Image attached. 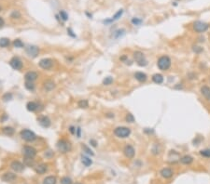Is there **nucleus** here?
Instances as JSON below:
<instances>
[{"label": "nucleus", "mask_w": 210, "mask_h": 184, "mask_svg": "<svg viewBox=\"0 0 210 184\" xmlns=\"http://www.w3.org/2000/svg\"><path fill=\"white\" fill-rule=\"evenodd\" d=\"M157 65H158L159 69L162 71H166L171 66V59L168 56H162L157 61Z\"/></svg>", "instance_id": "1"}, {"label": "nucleus", "mask_w": 210, "mask_h": 184, "mask_svg": "<svg viewBox=\"0 0 210 184\" xmlns=\"http://www.w3.org/2000/svg\"><path fill=\"white\" fill-rule=\"evenodd\" d=\"M57 149L60 153H66L68 151H71L72 149V144L66 139H61L57 142Z\"/></svg>", "instance_id": "2"}, {"label": "nucleus", "mask_w": 210, "mask_h": 184, "mask_svg": "<svg viewBox=\"0 0 210 184\" xmlns=\"http://www.w3.org/2000/svg\"><path fill=\"white\" fill-rule=\"evenodd\" d=\"M20 135H21L22 139L27 142H33L34 140L37 139V135L29 129H23L20 133Z\"/></svg>", "instance_id": "3"}, {"label": "nucleus", "mask_w": 210, "mask_h": 184, "mask_svg": "<svg viewBox=\"0 0 210 184\" xmlns=\"http://www.w3.org/2000/svg\"><path fill=\"white\" fill-rule=\"evenodd\" d=\"M114 134H115L118 138L125 139V138H128L130 136V134H131V129L126 127H118L114 129Z\"/></svg>", "instance_id": "4"}, {"label": "nucleus", "mask_w": 210, "mask_h": 184, "mask_svg": "<svg viewBox=\"0 0 210 184\" xmlns=\"http://www.w3.org/2000/svg\"><path fill=\"white\" fill-rule=\"evenodd\" d=\"M134 58L136 62L139 66H146L147 64H148V61H147L146 58H145L144 54H143L142 52H140V51H136V52H134Z\"/></svg>", "instance_id": "5"}, {"label": "nucleus", "mask_w": 210, "mask_h": 184, "mask_svg": "<svg viewBox=\"0 0 210 184\" xmlns=\"http://www.w3.org/2000/svg\"><path fill=\"white\" fill-rule=\"evenodd\" d=\"M193 28L195 30V32L197 33H204L206 31L208 30L209 28V25L207 23H204V21H201V20H197L193 23Z\"/></svg>", "instance_id": "6"}, {"label": "nucleus", "mask_w": 210, "mask_h": 184, "mask_svg": "<svg viewBox=\"0 0 210 184\" xmlns=\"http://www.w3.org/2000/svg\"><path fill=\"white\" fill-rule=\"evenodd\" d=\"M23 153L25 157L34 158L37 155V150L32 146H24L23 148Z\"/></svg>", "instance_id": "7"}, {"label": "nucleus", "mask_w": 210, "mask_h": 184, "mask_svg": "<svg viewBox=\"0 0 210 184\" xmlns=\"http://www.w3.org/2000/svg\"><path fill=\"white\" fill-rule=\"evenodd\" d=\"M38 65L42 69L49 70L53 66V61L52 59H49V58H45V59H42L39 61Z\"/></svg>", "instance_id": "8"}, {"label": "nucleus", "mask_w": 210, "mask_h": 184, "mask_svg": "<svg viewBox=\"0 0 210 184\" xmlns=\"http://www.w3.org/2000/svg\"><path fill=\"white\" fill-rule=\"evenodd\" d=\"M25 52H26L29 57L36 58L39 53V48L37 46H33V45L27 46V47H25Z\"/></svg>", "instance_id": "9"}, {"label": "nucleus", "mask_w": 210, "mask_h": 184, "mask_svg": "<svg viewBox=\"0 0 210 184\" xmlns=\"http://www.w3.org/2000/svg\"><path fill=\"white\" fill-rule=\"evenodd\" d=\"M9 64L14 70H21L23 68V62L18 57H13L9 61Z\"/></svg>", "instance_id": "10"}, {"label": "nucleus", "mask_w": 210, "mask_h": 184, "mask_svg": "<svg viewBox=\"0 0 210 184\" xmlns=\"http://www.w3.org/2000/svg\"><path fill=\"white\" fill-rule=\"evenodd\" d=\"M123 153L127 158L133 159L134 157V154H136V151H134V148L132 145H126L123 149Z\"/></svg>", "instance_id": "11"}, {"label": "nucleus", "mask_w": 210, "mask_h": 184, "mask_svg": "<svg viewBox=\"0 0 210 184\" xmlns=\"http://www.w3.org/2000/svg\"><path fill=\"white\" fill-rule=\"evenodd\" d=\"M24 164H22L21 162L19 161H13L11 164V167L12 170H14L15 172H22L24 169Z\"/></svg>", "instance_id": "12"}, {"label": "nucleus", "mask_w": 210, "mask_h": 184, "mask_svg": "<svg viewBox=\"0 0 210 184\" xmlns=\"http://www.w3.org/2000/svg\"><path fill=\"white\" fill-rule=\"evenodd\" d=\"M37 121H38L39 125L41 126V127H45V128H47V127H51V124H52V122H51V120H49V118L48 116H40L37 118Z\"/></svg>", "instance_id": "13"}, {"label": "nucleus", "mask_w": 210, "mask_h": 184, "mask_svg": "<svg viewBox=\"0 0 210 184\" xmlns=\"http://www.w3.org/2000/svg\"><path fill=\"white\" fill-rule=\"evenodd\" d=\"M17 178L16 174L12 173V172H7L2 176V180L6 182H12Z\"/></svg>", "instance_id": "14"}, {"label": "nucleus", "mask_w": 210, "mask_h": 184, "mask_svg": "<svg viewBox=\"0 0 210 184\" xmlns=\"http://www.w3.org/2000/svg\"><path fill=\"white\" fill-rule=\"evenodd\" d=\"M37 77H38V74H37V73H36V72H34V71L27 72L24 75L25 80L28 82H34L35 80L37 79Z\"/></svg>", "instance_id": "15"}, {"label": "nucleus", "mask_w": 210, "mask_h": 184, "mask_svg": "<svg viewBox=\"0 0 210 184\" xmlns=\"http://www.w3.org/2000/svg\"><path fill=\"white\" fill-rule=\"evenodd\" d=\"M160 174H161V176L163 177V178H171V177L173 176L174 172H173V170H172L171 168L165 167V168H163V169L161 170Z\"/></svg>", "instance_id": "16"}, {"label": "nucleus", "mask_w": 210, "mask_h": 184, "mask_svg": "<svg viewBox=\"0 0 210 184\" xmlns=\"http://www.w3.org/2000/svg\"><path fill=\"white\" fill-rule=\"evenodd\" d=\"M134 78H136L138 82L144 83V82H146L148 76H147V74H144L143 72H136V74H134Z\"/></svg>", "instance_id": "17"}, {"label": "nucleus", "mask_w": 210, "mask_h": 184, "mask_svg": "<svg viewBox=\"0 0 210 184\" xmlns=\"http://www.w3.org/2000/svg\"><path fill=\"white\" fill-rule=\"evenodd\" d=\"M54 88H55V83L53 81H52V80H48V81H46L44 83V89L46 91H52Z\"/></svg>", "instance_id": "18"}, {"label": "nucleus", "mask_w": 210, "mask_h": 184, "mask_svg": "<svg viewBox=\"0 0 210 184\" xmlns=\"http://www.w3.org/2000/svg\"><path fill=\"white\" fill-rule=\"evenodd\" d=\"M47 169H48V166L45 164H40V165L36 166V168H35L36 172H37V174H40V175L45 173V172L47 171Z\"/></svg>", "instance_id": "19"}, {"label": "nucleus", "mask_w": 210, "mask_h": 184, "mask_svg": "<svg viewBox=\"0 0 210 184\" xmlns=\"http://www.w3.org/2000/svg\"><path fill=\"white\" fill-rule=\"evenodd\" d=\"M201 93L203 94V96L206 99V100H210V88L207 86H204L201 88Z\"/></svg>", "instance_id": "20"}, {"label": "nucleus", "mask_w": 210, "mask_h": 184, "mask_svg": "<svg viewBox=\"0 0 210 184\" xmlns=\"http://www.w3.org/2000/svg\"><path fill=\"white\" fill-rule=\"evenodd\" d=\"M26 109L29 112H35L38 109V104L35 101H29L26 104Z\"/></svg>", "instance_id": "21"}, {"label": "nucleus", "mask_w": 210, "mask_h": 184, "mask_svg": "<svg viewBox=\"0 0 210 184\" xmlns=\"http://www.w3.org/2000/svg\"><path fill=\"white\" fill-rule=\"evenodd\" d=\"M122 13H123V10H122V9H119V11H118V12L116 13V14L114 15V16L112 17L111 19H109V20H105V21H104V23H112V21H114V20H119V19L121 18V17H122Z\"/></svg>", "instance_id": "22"}, {"label": "nucleus", "mask_w": 210, "mask_h": 184, "mask_svg": "<svg viewBox=\"0 0 210 184\" xmlns=\"http://www.w3.org/2000/svg\"><path fill=\"white\" fill-rule=\"evenodd\" d=\"M152 81L155 84H162L163 82V76L161 74H155L152 75Z\"/></svg>", "instance_id": "23"}, {"label": "nucleus", "mask_w": 210, "mask_h": 184, "mask_svg": "<svg viewBox=\"0 0 210 184\" xmlns=\"http://www.w3.org/2000/svg\"><path fill=\"white\" fill-rule=\"evenodd\" d=\"M2 132L7 136H12L13 134H14L15 130H14V128L11 127H3Z\"/></svg>", "instance_id": "24"}, {"label": "nucleus", "mask_w": 210, "mask_h": 184, "mask_svg": "<svg viewBox=\"0 0 210 184\" xmlns=\"http://www.w3.org/2000/svg\"><path fill=\"white\" fill-rule=\"evenodd\" d=\"M180 162L182 164H184V165H189V164H192L193 162V158L189 155H185L180 158Z\"/></svg>", "instance_id": "25"}, {"label": "nucleus", "mask_w": 210, "mask_h": 184, "mask_svg": "<svg viewBox=\"0 0 210 184\" xmlns=\"http://www.w3.org/2000/svg\"><path fill=\"white\" fill-rule=\"evenodd\" d=\"M81 162H82V164L85 166H90L92 164H93V161H92L91 158H89L88 156H86V155L81 156Z\"/></svg>", "instance_id": "26"}, {"label": "nucleus", "mask_w": 210, "mask_h": 184, "mask_svg": "<svg viewBox=\"0 0 210 184\" xmlns=\"http://www.w3.org/2000/svg\"><path fill=\"white\" fill-rule=\"evenodd\" d=\"M43 184H56V178L54 176H49L44 178Z\"/></svg>", "instance_id": "27"}, {"label": "nucleus", "mask_w": 210, "mask_h": 184, "mask_svg": "<svg viewBox=\"0 0 210 184\" xmlns=\"http://www.w3.org/2000/svg\"><path fill=\"white\" fill-rule=\"evenodd\" d=\"M11 42H9V39L7 38V37H2L0 38V47H7L9 46Z\"/></svg>", "instance_id": "28"}, {"label": "nucleus", "mask_w": 210, "mask_h": 184, "mask_svg": "<svg viewBox=\"0 0 210 184\" xmlns=\"http://www.w3.org/2000/svg\"><path fill=\"white\" fill-rule=\"evenodd\" d=\"M13 46H14V47H17V48H22V47H24L23 43L22 42V40H20V39H15V40L13 41Z\"/></svg>", "instance_id": "29"}, {"label": "nucleus", "mask_w": 210, "mask_h": 184, "mask_svg": "<svg viewBox=\"0 0 210 184\" xmlns=\"http://www.w3.org/2000/svg\"><path fill=\"white\" fill-rule=\"evenodd\" d=\"M24 86H25V88H26L27 90H29V91H34V90H35V85L33 84V82L26 81Z\"/></svg>", "instance_id": "30"}, {"label": "nucleus", "mask_w": 210, "mask_h": 184, "mask_svg": "<svg viewBox=\"0 0 210 184\" xmlns=\"http://www.w3.org/2000/svg\"><path fill=\"white\" fill-rule=\"evenodd\" d=\"M79 108H87L89 106V102L87 100H81L78 103Z\"/></svg>", "instance_id": "31"}, {"label": "nucleus", "mask_w": 210, "mask_h": 184, "mask_svg": "<svg viewBox=\"0 0 210 184\" xmlns=\"http://www.w3.org/2000/svg\"><path fill=\"white\" fill-rule=\"evenodd\" d=\"M24 166H34V159H33V158L25 157V158H24Z\"/></svg>", "instance_id": "32"}, {"label": "nucleus", "mask_w": 210, "mask_h": 184, "mask_svg": "<svg viewBox=\"0 0 210 184\" xmlns=\"http://www.w3.org/2000/svg\"><path fill=\"white\" fill-rule=\"evenodd\" d=\"M112 83H113V78L110 77V76H107V77H106L105 79L103 80V84L105 85V86H109V85H111Z\"/></svg>", "instance_id": "33"}, {"label": "nucleus", "mask_w": 210, "mask_h": 184, "mask_svg": "<svg viewBox=\"0 0 210 184\" xmlns=\"http://www.w3.org/2000/svg\"><path fill=\"white\" fill-rule=\"evenodd\" d=\"M59 15L60 17H61V19H62L64 21H66V20H68V14L64 11V10H61L59 12Z\"/></svg>", "instance_id": "34"}, {"label": "nucleus", "mask_w": 210, "mask_h": 184, "mask_svg": "<svg viewBox=\"0 0 210 184\" xmlns=\"http://www.w3.org/2000/svg\"><path fill=\"white\" fill-rule=\"evenodd\" d=\"M61 184H72V180L68 177H64L61 178Z\"/></svg>", "instance_id": "35"}, {"label": "nucleus", "mask_w": 210, "mask_h": 184, "mask_svg": "<svg viewBox=\"0 0 210 184\" xmlns=\"http://www.w3.org/2000/svg\"><path fill=\"white\" fill-rule=\"evenodd\" d=\"M21 13H20V11L19 10H13L12 11V13H11V17L12 19H20L21 18Z\"/></svg>", "instance_id": "36"}, {"label": "nucleus", "mask_w": 210, "mask_h": 184, "mask_svg": "<svg viewBox=\"0 0 210 184\" xmlns=\"http://www.w3.org/2000/svg\"><path fill=\"white\" fill-rule=\"evenodd\" d=\"M200 154L203 155L204 157H210V149L202 150V151H200Z\"/></svg>", "instance_id": "37"}, {"label": "nucleus", "mask_w": 210, "mask_h": 184, "mask_svg": "<svg viewBox=\"0 0 210 184\" xmlns=\"http://www.w3.org/2000/svg\"><path fill=\"white\" fill-rule=\"evenodd\" d=\"M2 99H3V100H4V101H8V100H12V94H11V93H8H8H6V94L3 95Z\"/></svg>", "instance_id": "38"}, {"label": "nucleus", "mask_w": 210, "mask_h": 184, "mask_svg": "<svg viewBox=\"0 0 210 184\" xmlns=\"http://www.w3.org/2000/svg\"><path fill=\"white\" fill-rule=\"evenodd\" d=\"M126 121H127L128 123H134V115H132V113H128L127 115H126Z\"/></svg>", "instance_id": "39"}, {"label": "nucleus", "mask_w": 210, "mask_h": 184, "mask_svg": "<svg viewBox=\"0 0 210 184\" xmlns=\"http://www.w3.org/2000/svg\"><path fill=\"white\" fill-rule=\"evenodd\" d=\"M82 148H83V150H84V151H86L87 153H88V154H91L92 156L94 155V153H93V151H92V150L90 149V148H89L88 146H86V145H82Z\"/></svg>", "instance_id": "40"}, {"label": "nucleus", "mask_w": 210, "mask_h": 184, "mask_svg": "<svg viewBox=\"0 0 210 184\" xmlns=\"http://www.w3.org/2000/svg\"><path fill=\"white\" fill-rule=\"evenodd\" d=\"M141 23H142V20H139V19H137V18L132 19V23H133V24L139 25V24H141Z\"/></svg>", "instance_id": "41"}, {"label": "nucleus", "mask_w": 210, "mask_h": 184, "mask_svg": "<svg viewBox=\"0 0 210 184\" xmlns=\"http://www.w3.org/2000/svg\"><path fill=\"white\" fill-rule=\"evenodd\" d=\"M69 131H70V133H71V134H73V135H74V134H76L77 129H76V127H75L71 126V127H69Z\"/></svg>", "instance_id": "42"}, {"label": "nucleus", "mask_w": 210, "mask_h": 184, "mask_svg": "<svg viewBox=\"0 0 210 184\" xmlns=\"http://www.w3.org/2000/svg\"><path fill=\"white\" fill-rule=\"evenodd\" d=\"M193 50L195 51L196 53H200V52H202V51H203V48H202V47H194Z\"/></svg>", "instance_id": "43"}, {"label": "nucleus", "mask_w": 210, "mask_h": 184, "mask_svg": "<svg viewBox=\"0 0 210 184\" xmlns=\"http://www.w3.org/2000/svg\"><path fill=\"white\" fill-rule=\"evenodd\" d=\"M67 33H68V35H70L72 37H76V35L74 34V32L72 31V29H67Z\"/></svg>", "instance_id": "44"}, {"label": "nucleus", "mask_w": 210, "mask_h": 184, "mask_svg": "<svg viewBox=\"0 0 210 184\" xmlns=\"http://www.w3.org/2000/svg\"><path fill=\"white\" fill-rule=\"evenodd\" d=\"M90 144H91L92 146H93V147H96L97 146V142L94 139H90Z\"/></svg>", "instance_id": "45"}, {"label": "nucleus", "mask_w": 210, "mask_h": 184, "mask_svg": "<svg viewBox=\"0 0 210 184\" xmlns=\"http://www.w3.org/2000/svg\"><path fill=\"white\" fill-rule=\"evenodd\" d=\"M81 127H78L76 131V134H77V136H78V138H81Z\"/></svg>", "instance_id": "46"}, {"label": "nucleus", "mask_w": 210, "mask_h": 184, "mask_svg": "<svg viewBox=\"0 0 210 184\" xmlns=\"http://www.w3.org/2000/svg\"><path fill=\"white\" fill-rule=\"evenodd\" d=\"M4 23H5V21H4V20H3V18L2 17H0V27H2L3 25H4Z\"/></svg>", "instance_id": "47"}, {"label": "nucleus", "mask_w": 210, "mask_h": 184, "mask_svg": "<svg viewBox=\"0 0 210 184\" xmlns=\"http://www.w3.org/2000/svg\"><path fill=\"white\" fill-rule=\"evenodd\" d=\"M75 184H81V183H78V182H77V183H75Z\"/></svg>", "instance_id": "48"}, {"label": "nucleus", "mask_w": 210, "mask_h": 184, "mask_svg": "<svg viewBox=\"0 0 210 184\" xmlns=\"http://www.w3.org/2000/svg\"><path fill=\"white\" fill-rule=\"evenodd\" d=\"M0 11H1V7H0Z\"/></svg>", "instance_id": "49"}]
</instances>
